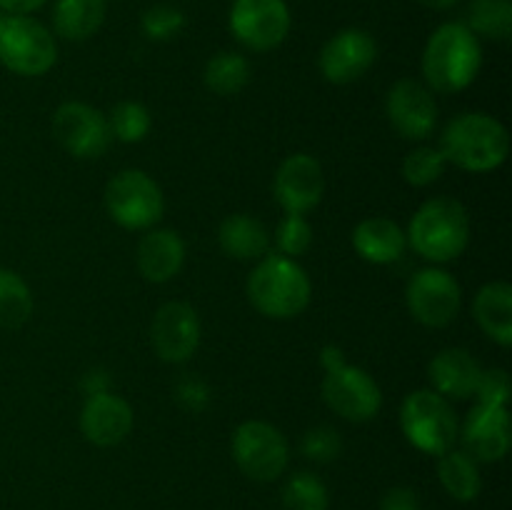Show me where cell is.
I'll return each mask as SVG.
<instances>
[{
    "label": "cell",
    "instance_id": "6da1fadb",
    "mask_svg": "<svg viewBox=\"0 0 512 510\" xmlns=\"http://www.w3.org/2000/svg\"><path fill=\"white\" fill-rule=\"evenodd\" d=\"M483 48L478 35L465 23H443L428 38L423 50L425 83L435 93L465 90L480 73Z\"/></svg>",
    "mask_w": 512,
    "mask_h": 510
},
{
    "label": "cell",
    "instance_id": "7a4b0ae2",
    "mask_svg": "<svg viewBox=\"0 0 512 510\" xmlns=\"http://www.w3.org/2000/svg\"><path fill=\"white\" fill-rule=\"evenodd\" d=\"M445 160L468 173H490L510 153L508 128L488 113H463L445 125L440 135Z\"/></svg>",
    "mask_w": 512,
    "mask_h": 510
},
{
    "label": "cell",
    "instance_id": "3957f363",
    "mask_svg": "<svg viewBox=\"0 0 512 510\" xmlns=\"http://www.w3.org/2000/svg\"><path fill=\"white\" fill-rule=\"evenodd\" d=\"M248 298L265 318L288 320L303 313L313 298L308 273L285 255H265L248 278Z\"/></svg>",
    "mask_w": 512,
    "mask_h": 510
},
{
    "label": "cell",
    "instance_id": "277c9868",
    "mask_svg": "<svg viewBox=\"0 0 512 510\" xmlns=\"http://www.w3.org/2000/svg\"><path fill=\"white\" fill-rule=\"evenodd\" d=\"M405 238L420 258L430 263H450L468 248L470 215L460 200L433 198L420 205Z\"/></svg>",
    "mask_w": 512,
    "mask_h": 510
},
{
    "label": "cell",
    "instance_id": "5b68a950",
    "mask_svg": "<svg viewBox=\"0 0 512 510\" xmlns=\"http://www.w3.org/2000/svg\"><path fill=\"white\" fill-rule=\"evenodd\" d=\"M400 425L408 443L428 455H443L455 448L460 430L450 400L433 388L415 390L403 400Z\"/></svg>",
    "mask_w": 512,
    "mask_h": 510
},
{
    "label": "cell",
    "instance_id": "8992f818",
    "mask_svg": "<svg viewBox=\"0 0 512 510\" xmlns=\"http://www.w3.org/2000/svg\"><path fill=\"white\" fill-rule=\"evenodd\" d=\"M58 60L55 35L30 15L0 13V63L15 75L38 78Z\"/></svg>",
    "mask_w": 512,
    "mask_h": 510
},
{
    "label": "cell",
    "instance_id": "52a82bcc",
    "mask_svg": "<svg viewBox=\"0 0 512 510\" xmlns=\"http://www.w3.org/2000/svg\"><path fill=\"white\" fill-rule=\"evenodd\" d=\"M105 210L120 228L150 230L163 218V190L143 170H120L105 185Z\"/></svg>",
    "mask_w": 512,
    "mask_h": 510
},
{
    "label": "cell",
    "instance_id": "ba28073f",
    "mask_svg": "<svg viewBox=\"0 0 512 510\" xmlns=\"http://www.w3.org/2000/svg\"><path fill=\"white\" fill-rule=\"evenodd\" d=\"M233 460L255 483H273L288 468V440L265 420H245L233 435Z\"/></svg>",
    "mask_w": 512,
    "mask_h": 510
},
{
    "label": "cell",
    "instance_id": "9c48e42d",
    "mask_svg": "<svg viewBox=\"0 0 512 510\" xmlns=\"http://www.w3.org/2000/svg\"><path fill=\"white\" fill-rule=\"evenodd\" d=\"M228 23L240 45L265 53L288 38L293 18L285 0H235Z\"/></svg>",
    "mask_w": 512,
    "mask_h": 510
},
{
    "label": "cell",
    "instance_id": "30bf717a",
    "mask_svg": "<svg viewBox=\"0 0 512 510\" xmlns=\"http://www.w3.org/2000/svg\"><path fill=\"white\" fill-rule=\"evenodd\" d=\"M405 303L410 315L428 328H445L460 313V283L443 268H423L408 280Z\"/></svg>",
    "mask_w": 512,
    "mask_h": 510
},
{
    "label": "cell",
    "instance_id": "8fae6325",
    "mask_svg": "<svg viewBox=\"0 0 512 510\" xmlns=\"http://www.w3.org/2000/svg\"><path fill=\"white\" fill-rule=\"evenodd\" d=\"M323 400L340 418L365 423L378 415L380 405H383V393L373 375L365 373L358 365L345 363L325 373Z\"/></svg>",
    "mask_w": 512,
    "mask_h": 510
},
{
    "label": "cell",
    "instance_id": "7c38bea8",
    "mask_svg": "<svg viewBox=\"0 0 512 510\" xmlns=\"http://www.w3.org/2000/svg\"><path fill=\"white\" fill-rule=\"evenodd\" d=\"M53 135L73 158H100L113 143L108 115L88 103H63L53 115Z\"/></svg>",
    "mask_w": 512,
    "mask_h": 510
},
{
    "label": "cell",
    "instance_id": "4fadbf2b",
    "mask_svg": "<svg viewBox=\"0 0 512 510\" xmlns=\"http://www.w3.org/2000/svg\"><path fill=\"white\" fill-rule=\"evenodd\" d=\"M385 115L395 133L405 140H425L438 125V103L428 85L403 78L388 90Z\"/></svg>",
    "mask_w": 512,
    "mask_h": 510
},
{
    "label": "cell",
    "instance_id": "5bb4252c",
    "mask_svg": "<svg viewBox=\"0 0 512 510\" xmlns=\"http://www.w3.org/2000/svg\"><path fill=\"white\" fill-rule=\"evenodd\" d=\"M150 340L165 363H188L200 345V318L193 305L170 300L160 305L150 323Z\"/></svg>",
    "mask_w": 512,
    "mask_h": 510
},
{
    "label": "cell",
    "instance_id": "9a60e30c",
    "mask_svg": "<svg viewBox=\"0 0 512 510\" xmlns=\"http://www.w3.org/2000/svg\"><path fill=\"white\" fill-rule=\"evenodd\" d=\"M378 60V43L368 30L345 28L320 50V73L328 83L348 85L363 78Z\"/></svg>",
    "mask_w": 512,
    "mask_h": 510
},
{
    "label": "cell",
    "instance_id": "2e32d148",
    "mask_svg": "<svg viewBox=\"0 0 512 510\" xmlns=\"http://www.w3.org/2000/svg\"><path fill=\"white\" fill-rule=\"evenodd\" d=\"M323 165L308 153H295L280 163L273 180V195L290 215H305L323 200Z\"/></svg>",
    "mask_w": 512,
    "mask_h": 510
},
{
    "label": "cell",
    "instance_id": "e0dca14e",
    "mask_svg": "<svg viewBox=\"0 0 512 510\" xmlns=\"http://www.w3.org/2000/svg\"><path fill=\"white\" fill-rule=\"evenodd\" d=\"M458 438H463L465 453L480 463H498L510 450V413L500 405L478 403L465 418L463 430H458Z\"/></svg>",
    "mask_w": 512,
    "mask_h": 510
},
{
    "label": "cell",
    "instance_id": "ac0fdd59",
    "mask_svg": "<svg viewBox=\"0 0 512 510\" xmlns=\"http://www.w3.org/2000/svg\"><path fill=\"white\" fill-rule=\"evenodd\" d=\"M133 423L135 415L128 400L113 395L110 390L88 395L80 410V430L85 440L98 448H113L123 443L133 430Z\"/></svg>",
    "mask_w": 512,
    "mask_h": 510
},
{
    "label": "cell",
    "instance_id": "d6986e66",
    "mask_svg": "<svg viewBox=\"0 0 512 510\" xmlns=\"http://www.w3.org/2000/svg\"><path fill=\"white\" fill-rule=\"evenodd\" d=\"M483 368L465 348H445L430 360L428 378L435 393L448 400H465L475 395Z\"/></svg>",
    "mask_w": 512,
    "mask_h": 510
},
{
    "label": "cell",
    "instance_id": "ffe728a7",
    "mask_svg": "<svg viewBox=\"0 0 512 510\" xmlns=\"http://www.w3.org/2000/svg\"><path fill=\"white\" fill-rule=\"evenodd\" d=\"M138 270L148 283H168L180 273L185 263V243L175 230L160 228L153 230L140 238L138 253Z\"/></svg>",
    "mask_w": 512,
    "mask_h": 510
},
{
    "label": "cell",
    "instance_id": "44dd1931",
    "mask_svg": "<svg viewBox=\"0 0 512 510\" xmlns=\"http://www.w3.org/2000/svg\"><path fill=\"white\" fill-rule=\"evenodd\" d=\"M353 248L368 263L388 265L403 258L408 238L403 228L390 218H368L355 225Z\"/></svg>",
    "mask_w": 512,
    "mask_h": 510
},
{
    "label": "cell",
    "instance_id": "7402d4cb",
    "mask_svg": "<svg viewBox=\"0 0 512 510\" xmlns=\"http://www.w3.org/2000/svg\"><path fill=\"white\" fill-rule=\"evenodd\" d=\"M473 315L480 330L503 348L512 345V288L510 283L495 280L483 285L473 300Z\"/></svg>",
    "mask_w": 512,
    "mask_h": 510
},
{
    "label": "cell",
    "instance_id": "603a6c76",
    "mask_svg": "<svg viewBox=\"0 0 512 510\" xmlns=\"http://www.w3.org/2000/svg\"><path fill=\"white\" fill-rule=\"evenodd\" d=\"M220 248L228 258L260 260L270 250V233L258 218L245 213L228 215L218 230Z\"/></svg>",
    "mask_w": 512,
    "mask_h": 510
},
{
    "label": "cell",
    "instance_id": "cb8c5ba5",
    "mask_svg": "<svg viewBox=\"0 0 512 510\" xmlns=\"http://www.w3.org/2000/svg\"><path fill=\"white\" fill-rule=\"evenodd\" d=\"M108 3L105 0H55L53 8V30L65 40L93 38L105 23Z\"/></svg>",
    "mask_w": 512,
    "mask_h": 510
},
{
    "label": "cell",
    "instance_id": "d4e9b609",
    "mask_svg": "<svg viewBox=\"0 0 512 510\" xmlns=\"http://www.w3.org/2000/svg\"><path fill=\"white\" fill-rule=\"evenodd\" d=\"M438 478L443 483L445 493L453 495L460 503H470L483 490V478H480L478 460L470 458L465 450L450 448L448 453L438 455Z\"/></svg>",
    "mask_w": 512,
    "mask_h": 510
},
{
    "label": "cell",
    "instance_id": "484cf974",
    "mask_svg": "<svg viewBox=\"0 0 512 510\" xmlns=\"http://www.w3.org/2000/svg\"><path fill=\"white\" fill-rule=\"evenodd\" d=\"M250 63L245 55L223 50L205 63L203 80L215 95H238L250 83Z\"/></svg>",
    "mask_w": 512,
    "mask_h": 510
},
{
    "label": "cell",
    "instance_id": "4316f807",
    "mask_svg": "<svg viewBox=\"0 0 512 510\" xmlns=\"http://www.w3.org/2000/svg\"><path fill=\"white\" fill-rule=\"evenodd\" d=\"M33 315V293L15 270L0 268V328L15 330Z\"/></svg>",
    "mask_w": 512,
    "mask_h": 510
},
{
    "label": "cell",
    "instance_id": "83f0119b",
    "mask_svg": "<svg viewBox=\"0 0 512 510\" xmlns=\"http://www.w3.org/2000/svg\"><path fill=\"white\" fill-rule=\"evenodd\" d=\"M470 33L490 40H508L512 35V3L510 0H470L468 23Z\"/></svg>",
    "mask_w": 512,
    "mask_h": 510
},
{
    "label": "cell",
    "instance_id": "f1b7e54d",
    "mask_svg": "<svg viewBox=\"0 0 512 510\" xmlns=\"http://www.w3.org/2000/svg\"><path fill=\"white\" fill-rule=\"evenodd\" d=\"M330 493L323 480L310 470L290 475L283 485V508L285 510H328Z\"/></svg>",
    "mask_w": 512,
    "mask_h": 510
},
{
    "label": "cell",
    "instance_id": "f546056e",
    "mask_svg": "<svg viewBox=\"0 0 512 510\" xmlns=\"http://www.w3.org/2000/svg\"><path fill=\"white\" fill-rule=\"evenodd\" d=\"M108 125L113 138H118L120 143H140L150 133L153 115H150V110L143 103L123 100V103H118L110 110Z\"/></svg>",
    "mask_w": 512,
    "mask_h": 510
},
{
    "label": "cell",
    "instance_id": "4dcf8cb0",
    "mask_svg": "<svg viewBox=\"0 0 512 510\" xmlns=\"http://www.w3.org/2000/svg\"><path fill=\"white\" fill-rule=\"evenodd\" d=\"M445 165H448V160H445L443 150L433 148V145H420L405 155L403 178L413 188H425V185H433L435 180H440V175L445 173Z\"/></svg>",
    "mask_w": 512,
    "mask_h": 510
},
{
    "label": "cell",
    "instance_id": "1f68e13d",
    "mask_svg": "<svg viewBox=\"0 0 512 510\" xmlns=\"http://www.w3.org/2000/svg\"><path fill=\"white\" fill-rule=\"evenodd\" d=\"M183 25H185L183 10L168 3L153 5V8L145 10L143 18H140V28H143L145 38L158 40V43L175 38V35L183 30Z\"/></svg>",
    "mask_w": 512,
    "mask_h": 510
},
{
    "label": "cell",
    "instance_id": "d6a6232c",
    "mask_svg": "<svg viewBox=\"0 0 512 510\" xmlns=\"http://www.w3.org/2000/svg\"><path fill=\"white\" fill-rule=\"evenodd\" d=\"M275 245H278L280 255H285V258L303 255L313 245V228L305 220V215L285 213L278 230H275Z\"/></svg>",
    "mask_w": 512,
    "mask_h": 510
},
{
    "label": "cell",
    "instance_id": "836d02e7",
    "mask_svg": "<svg viewBox=\"0 0 512 510\" xmlns=\"http://www.w3.org/2000/svg\"><path fill=\"white\" fill-rule=\"evenodd\" d=\"M300 450H303L305 458L315 460V463H333L343 453V438L330 425H318V428H310L303 435Z\"/></svg>",
    "mask_w": 512,
    "mask_h": 510
},
{
    "label": "cell",
    "instance_id": "e575fe53",
    "mask_svg": "<svg viewBox=\"0 0 512 510\" xmlns=\"http://www.w3.org/2000/svg\"><path fill=\"white\" fill-rule=\"evenodd\" d=\"M475 395L483 405H500L508 408L510 400V375L503 368H490L480 373Z\"/></svg>",
    "mask_w": 512,
    "mask_h": 510
},
{
    "label": "cell",
    "instance_id": "d590c367",
    "mask_svg": "<svg viewBox=\"0 0 512 510\" xmlns=\"http://www.w3.org/2000/svg\"><path fill=\"white\" fill-rule=\"evenodd\" d=\"M175 400L183 405L185 410H193V413H200V410L208 408L210 403V388L193 373H185L183 378L175 383Z\"/></svg>",
    "mask_w": 512,
    "mask_h": 510
},
{
    "label": "cell",
    "instance_id": "8d00e7d4",
    "mask_svg": "<svg viewBox=\"0 0 512 510\" xmlns=\"http://www.w3.org/2000/svg\"><path fill=\"white\" fill-rule=\"evenodd\" d=\"M380 510H423V505H420L418 493H415L413 488L398 485V488H390L388 493L383 495Z\"/></svg>",
    "mask_w": 512,
    "mask_h": 510
},
{
    "label": "cell",
    "instance_id": "74e56055",
    "mask_svg": "<svg viewBox=\"0 0 512 510\" xmlns=\"http://www.w3.org/2000/svg\"><path fill=\"white\" fill-rule=\"evenodd\" d=\"M48 0H0V13L5 15H30L40 10Z\"/></svg>",
    "mask_w": 512,
    "mask_h": 510
},
{
    "label": "cell",
    "instance_id": "f35d334b",
    "mask_svg": "<svg viewBox=\"0 0 512 510\" xmlns=\"http://www.w3.org/2000/svg\"><path fill=\"white\" fill-rule=\"evenodd\" d=\"M320 363H323L325 373H328V370H335V368H340V365H345L348 360H345L343 350L340 348H335V345H325L323 353H320Z\"/></svg>",
    "mask_w": 512,
    "mask_h": 510
},
{
    "label": "cell",
    "instance_id": "ab89813d",
    "mask_svg": "<svg viewBox=\"0 0 512 510\" xmlns=\"http://www.w3.org/2000/svg\"><path fill=\"white\" fill-rule=\"evenodd\" d=\"M83 388L88 395L105 393V390H108V378H105V373H100V370H90L83 380Z\"/></svg>",
    "mask_w": 512,
    "mask_h": 510
},
{
    "label": "cell",
    "instance_id": "60d3db41",
    "mask_svg": "<svg viewBox=\"0 0 512 510\" xmlns=\"http://www.w3.org/2000/svg\"><path fill=\"white\" fill-rule=\"evenodd\" d=\"M418 5H423V8L428 10H450L453 5H458L460 0H415Z\"/></svg>",
    "mask_w": 512,
    "mask_h": 510
}]
</instances>
